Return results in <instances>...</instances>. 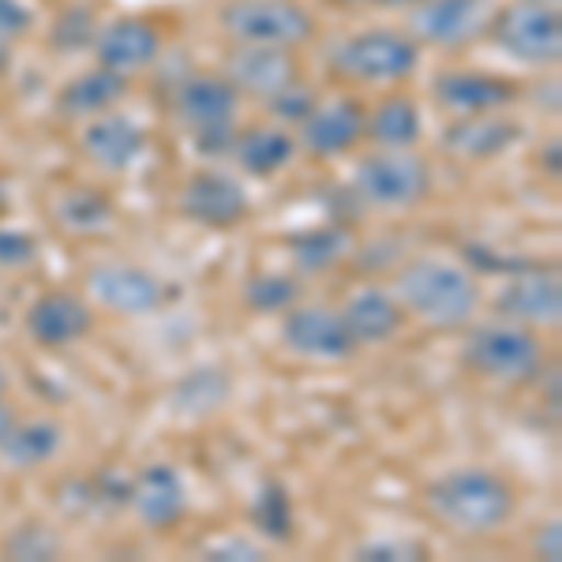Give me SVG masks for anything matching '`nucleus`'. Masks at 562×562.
<instances>
[{"label": "nucleus", "mask_w": 562, "mask_h": 562, "mask_svg": "<svg viewBox=\"0 0 562 562\" xmlns=\"http://www.w3.org/2000/svg\"><path fill=\"white\" fill-rule=\"evenodd\" d=\"M431 98L439 109H447L450 116H473V113H498L510 109L521 98V87L495 71H476V68H454L439 71L431 83Z\"/></svg>", "instance_id": "11"}, {"label": "nucleus", "mask_w": 562, "mask_h": 562, "mask_svg": "<svg viewBox=\"0 0 562 562\" xmlns=\"http://www.w3.org/2000/svg\"><path fill=\"white\" fill-rule=\"evenodd\" d=\"M532 555L543 559V562H559L562 559V525L559 521L540 525L537 537H532Z\"/></svg>", "instance_id": "41"}, {"label": "nucleus", "mask_w": 562, "mask_h": 562, "mask_svg": "<svg viewBox=\"0 0 562 562\" xmlns=\"http://www.w3.org/2000/svg\"><path fill=\"white\" fill-rule=\"evenodd\" d=\"M360 562H413V559H428V548L420 540L409 537H386V540H368L352 551Z\"/></svg>", "instance_id": "35"}, {"label": "nucleus", "mask_w": 562, "mask_h": 562, "mask_svg": "<svg viewBox=\"0 0 562 562\" xmlns=\"http://www.w3.org/2000/svg\"><path fill=\"white\" fill-rule=\"evenodd\" d=\"M38 259V240L23 229H0V270H20Z\"/></svg>", "instance_id": "36"}, {"label": "nucleus", "mask_w": 562, "mask_h": 562, "mask_svg": "<svg viewBox=\"0 0 562 562\" xmlns=\"http://www.w3.org/2000/svg\"><path fill=\"white\" fill-rule=\"evenodd\" d=\"M206 559H225V562H259L262 559V548L256 540L248 537H229L214 548H206Z\"/></svg>", "instance_id": "40"}, {"label": "nucleus", "mask_w": 562, "mask_h": 562, "mask_svg": "<svg viewBox=\"0 0 562 562\" xmlns=\"http://www.w3.org/2000/svg\"><path fill=\"white\" fill-rule=\"evenodd\" d=\"M296 154V139L278 124H259V128H248L244 135H237L233 143V158L248 177H274L293 161Z\"/></svg>", "instance_id": "26"}, {"label": "nucleus", "mask_w": 562, "mask_h": 562, "mask_svg": "<svg viewBox=\"0 0 562 562\" xmlns=\"http://www.w3.org/2000/svg\"><path fill=\"white\" fill-rule=\"evenodd\" d=\"M87 289L116 315H150L166 304V281L139 262H98L87 270Z\"/></svg>", "instance_id": "10"}, {"label": "nucleus", "mask_w": 562, "mask_h": 562, "mask_svg": "<svg viewBox=\"0 0 562 562\" xmlns=\"http://www.w3.org/2000/svg\"><path fill=\"white\" fill-rule=\"evenodd\" d=\"M281 315H285V319H281V341H285V349H293L296 357L334 364V360H349L352 352H357V341H352L338 307L301 304V307H285Z\"/></svg>", "instance_id": "9"}, {"label": "nucleus", "mask_w": 562, "mask_h": 562, "mask_svg": "<svg viewBox=\"0 0 562 562\" xmlns=\"http://www.w3.org/2000/svg\"><path fill=\"white\" fill-rule=\"evenodd\" d=\"M349 334L357 346H379L390 341L405 323V307L397 304V296L383 293V289H360L352 301L341 307Z\"/></svg>", "instance_id": "23"}, {"label": "nucleus", "mask_w": 562, "mask_h": 562, "mask_svg": "<svg viewBox=\"0 0 562 562\" xmlns=\"http://www.w3.org/2000/svg\"><path fill=\"white\" fill-rule=\"evenodd\" d=\"M135 518H139L154 532H169L180 518L188 514V487L173 465L166 461H154L132 480V495H128Z\"/></svg>", "instance_id": "18"}, {"label": "nucleus", "mask_w": 562, "mask_h": 562, "mask_svg": "<svg viewBox=\"0 0 562 562\" xmlns=\"http://www.w3.org/2000/svg\"><path fill=\"white\" fill-rule=\"evenodd\" d=\"M525 135V128L514 116L498 113H473V116H458L454 124L442 128V150L454 154V158L469 161H487L506 154Z\"/></svg>", "instance_id": "20"}, {"label": "nucleus", "mask_w": 562, "mask_h": 562, "mask_svg": "<svg viewBox=\"0 0 562 562\" xmlns=\"http://www.w3.org/2000/svg\"><path fill=\"white\" fill-rule=\"evenodd\" d=\"M424 506L442 529L458 537H492L518 510V492L492 469H450L424 487Z\"/></svg>", "instance_id": "1"}, {"label": "nucleus", "mask_w": 562, "mask_h": 562, "mask_svg": "<svg viewBox=\"0 0 562 562\" xmlns=\"http://www.w3.org/2000/svg\"><path fill=\"white\" fill-rule=\"evenodd\" d=\"M147 150V132L124 113H98L83 128V154L105 173H124Z\"/></svg>", "instance_id": "19"}, {"label": "nucleus", "mask_w": 562, "mask_h": 562, "mask_svg": "<svg viewBox=\"0 0 562 562\" xmlns=\"http://www.w3.org/2000/svg\"><path fill=\"white\" fill-rule=\"evenodd\" d=\"M180 214L206 229H233L248 217V192L237 177L206 169L180 188Z\"/></svg>", "instance_id": "13"}, {"label": "nucleus", "mask_w": 562, "mask_h": 562, "mask_svg": "<svg viewBox=\"0 0 562 562\" xmlns=\"http://www.w3.org/2000/svg\"><path fill=\"white\" fill-rule=\"evenodd\" d=\"M540 4H551V8H559V0H540Z\"/></svg>", "instance_id": "48"}, {"label": "nucleus", "mask_w": 562, "mask_h": 562, "mask_svg": "<svg viewBox=\"0 0 562 562\" xmlns=\"http://www.w3.org/2000/svg\"><path fill=\"white\" fill-rule=\"evenodd\" d=\"M420 65V45L413 34L394 31V26H368L349 38H341L326 57L334 79L352 87H383L409 79Z\"/></svg>", "instance_id": "3"}, {"label": "nucleus", "mask_w": 562, "mask_h": 562, "mask_svg": "<svg viewBox=\"0 0 562 562\" xmlns=\"http://www.w3.org/2000/svg\"><path fill=\"white\" fill-rule=\"evenodd\" d=\"M465 364L476 371L480 379L492 383H529L543 368V341L537 338L532 326L521 323H480L465 338Z\"/></svg>", "instance_id": "5"}, {"label": "nucleus", "mask_w": 562, "mask_h": 562, "mask_svg": "<svg viewBox=\"0 0 562 562\" xmlns=\"http://www.w3.org/2000/svg\"><path fill=\"white\" fill-rule=\"evenodd\" d=\"M98 34V12L90 4H68L65 12L49 26V45L53 53H79L90 49Z\"/></svg>", "instance_id": "31"}, {"label": "nucleus", "mask_w": 562, "mask_h": 562, "mask_svg": "<svg viewBox=\"0 0 562 562\" xmlns=\"http://www.w3.org/2000/svg\"><path fill=\"white\" fill-rule=\"evenodd\" d=\"M296 281L289 274H256L244 281V304L256 307V312H267V315H278L285 307L296 304Z\"/></svg>", "instance_id": "32"}, {"label": "nucleus", "mask_w": 562, "mask_h": 562, "mask_svg": "<svg viewBox=\"0 0 562 562\" xmlns=\"http://www.w3.org/2000/svg\"><path fill=\"white\" fill-rule=\"evenodd\" d=\"M484 34L495 42V49L529 68H555L562 57L559 8L540 4V0H510L495 8Z\"/></svg>", "instance_id": "4"}, {"label": "nucleus", "mask_w": 562, "mask_h": 562, "mask_svg": "<svg viewBox=\"0 0 562 562\" xmlns=\"http://www.w3.org/2000/svg\"><path fill=\"white\" fill-rule=\"evenodd\" d=\"M495 0H416L409 8V34L416 45L458 49L487 31Z\"/></svg>", "instance_id": "8"}, {"label": "nucleus", "mask_w": 562, "mask_h": 562, "mask_svg": "<svg viewBox=\"0 0 562 562\" xmlns=\"http://www.w3.org/2000/svg\"><path fill=\"white\" fill-rule=\"evenodd\" d=\"M495 307L503 312V319L532 326V330H537V326H559L562 319L559 274L543 267V262H532V267L510 274V285L498 293Z\"/></svg>", "instance_id": "12"}, {"label": "nucleus", "mask_w": 562, "mask_h": 562, "mask_svg": "<svg viewBox=\"0 0 562 562\" xmlns=\"http://www.w3.org/2000/svg\"><path fill=\"white\" fill-rule=\"evenodd\" d=\"M397 304L431 330L469 326L480 307V285L465 267L447 259H413L397 270Z\"/></svg>", "instance_id": "2"}, {"label": "nucleus", "mask_w": 562, "mask_h": 562, "mask_svg": "<svg viewBox=\"0 0 562 562\" xmlns=\"http://www.w3.org/2000/svg\"><path fill=\"white\" fill-rule=\"evenodd\" d=\"M465 262L476 270H487V274H518V270L532 267V259H510V256H498V251L484 248V244H469L465 248Z\"/></svg>", "instance_id": "38"}, {"label": "nucleus", "mask_w": 562, "mask_h": 562, "mask_svg": "<svg viewBox=\"0 0 562 562\" xmlns=\"http://www.w3.org/2000/svg\"><path fill=\"white\" fill-rule=\"evenodd\" d=\"M424 132L420 109L409 94H386L375 109H368L364 139L379 150H413Z\"/></svg>", "instance_id": "25"}, {"label": "nucleus", "mask_w": 562, "mask_h": 562, "mask_svg": "<svg viewBox=\"0 0 562 562\" xmlns=\"http://www.w3.org/2000/svg\"><path fill=\"white\" fill-rule=\"evenodd\" d=\"M34 8L26 0H0V42H15L34 31Z\"/></svg>", "instance_id": "37"}, {"label": "nucleus", "mask_w": 562, "mask_h": 562, "mask_svg": "<svg viewBox=\"0 0 562 562\" xmlns=\"http://www.w3.org/2000/svg\"><path fill=\"white\" fill-rule=\"evenodd\" d=\"M217 26L237 45H278L296 49L315 38V15L301 0H225Z\"/></svg>", "instance_id": "6"}, {"label": "nucleus", "mask_w": 562, "mask_h": 562, "mask_svg": "<svg viewBox=\"0 0 562 562\" xmlns=\"http://www.w3.org/2000/svg\"><path fill=\"white\" fill-rule=\"evenodd\" d=\"M4 555L12 559H23V562H34V559H57L60 555V540L49 525L42 521H31L23 529H15L12 537L4 540Z\"/></svg>", "instance_id": "33"}, {"label": "nucleus", "mask_w": 562, "mask_h": 562, "mask_svg": "<svg viewBox=\"0 0 562 562\" xmlns=\"http://www.w3.org/2000/svg\"><path fill=\"white\" fill-rule=\"evenodd\" d=\"M352 192L379 211H409L431 192V169L413 150H379L357 161Z\"/></svg>", "instance_id": "7"}, {"label": "nucleus", "mask_w": 562, "mask_h": 562, "mask_svg": "<svg viewBox=\"0 0 562 562\" xmlns=\"http://www.w3.org/2000/svg\"><path fill=\"white\" fill-rule=\"evenodd\" d=\"M60 229L76 233V237H90V233H102L113 222V199L105 192H98L94 184H76L53 206Z\"/></svg>", "instance_id": "29"}, {"label": "nucleus", "mask_w": 562, "mask_h": 562, "mask_svg": "<svg viewBox=\"0 0 562 562\" xmlns=\"http://www.w3.org/2000/svg\"><path fill=\"white\" fill-rule=\"evenodd\" d=\"M225 79L240 90V98L251 94L267 102L281 87L301 79V65H296L293 49H278V45H237L229 65H225Z\"/></svg>", "instance_id": "17"}, {"label": "nucleus", "mask_w": 562, "mask_h": 562, "mask_svg": "<svg viewBox=\"0 0 562 562\" xmlns=\"http://www.w3.org/2000/svg\"><path fill=\"white\" fill-rule=\"evenodd\" d=\"M60 447H65V428L57 420H15L0 439V461L15 473H31V469L57 458Z\"/></svg>", "instance_id": "24"}, {"label": "nucleus", "mask_w": 562, "mask_h": 562, "mask_svg": "<svg viewBox=\"0 0 562 562\" xmlns=\"http://www.w3.org/2000/svg\"><path fill=\"white\" fill-rule=\"evenodd\" d=\"M12 68V49H8V42H0V76Z\"/></svg>", "instance_id": "45"}, {"label": "nucleus", "mask_w": 562, "mask_h": 562, "mask_svg": "<svg viewBox=\"0 0 562 562\" xmlns=\"http://www.w3.org/2000/svg\"><path fill=\"white\" fill-rule=\"evenodd\" d=\"M251 525L262 540H274V543H289L293 540V498H289L285 484L278 480H267L259 487L256 498H251V510H248Z\"/></svg>", "instance_id": "30"}, {"label": "nucleus", "mask_w": 562, "mask_h": 562, "mask_svg": "<svg viewBox=\"0 0 562 562\" xmlns=\"http://www.w3.org/2000/svg\"><path fill=\"white\" fill-rule=\"evenodd\" d=\"M371 4L390 8V12H409V8L416 4V0H371Z\"/></svg>", "instance_id": "44"}, {"label": "nucleus", "mask_w": 562, "mask_h": 562, "mask_svg": "<svg viewBox=\"0 0 562 562\" xmlns=\"http://www.w3.org/2000/svg\"><path fill=\"white\" fill-rule=\"evenodd\" d=\"M90 49H94L102 68L135 76V71L150 68L161 57V31L150 20H139V15H121V20L98 26Z\"/></svg>", "instance_id": "15"}, {"label": "nucleus", "mask_w": 562, "mask_h": 562, "mask_svg": "<svg viewBox=\"0 0 562 562\" xmlns=\"http://www.w3.org/2000/svg\"><path fill=\"white\" fill-rule=\"evenodd\" d=\"M124 94H128V76L98 65L90 71H79L76 79H68V83L60 87L53 109H57V116H65V121H90V116H98V113H109Z\"/></svg>", "instance_id": "22"}, {"label": "nucleus", "mask_w": 562, "mask_h": 562, "mask_svg": "<svg viewBox=\"0 0 562 562\" xmlns=\"http://www.w3.org/2000/svg\"><path fill=\"white\" fill-rule=\"evenodd\" d=\"M4 390H8V371H4V364H0V397H4Z\"/></svg>", "instance_id": "46"}, {"label": "nucleus", "mask_w": 562, "mask_h": 562, "mask_svg": "<svg viewBox=\"0 0 562 562\" xmlns=\"http://www.w3.org/2000/svg\"><path fill=\"white\" fill-rule=\"evenodd\" d=\"M559 150H562V143H559V139H551V143H548V150H543V173H551V177H559V173H562Z\"/></svg>", "instance_id": "42"}, {"label": "nucleus", "mask_w": 562, "mask_h": 562, "mask_svg": "<svg viewBox=\"0 0 562 562\" xmlns=\"http://www.w3.org/2000/svg\"><path fill=\"white\" fill-rule=\"evenodd\" d=\"M352 251V233L346 225H315L289 237V256L301 274H326Z\"/></svg>", "instance_id": "28"}, {"label": "nucleus", "mask_w": 562, "mask_h": 562, "mask_svg": "<svg viewBox=\"0 0 562 562\" xmlns=\"http://www.w3.org/2000/svg\"><path fill=\"white\" fill-rule=\"evenodd\" d=\"M12 424H15L12 405H8L4 397H0V439H4V435H8V428H12Z\"/></svg>", "instance_id": "43"}, {"label": "nucleus", "mask_w": 562, "mask_h": 562, "mask_svg": "<svg viewBox=\"0 0 562 562\" xmlns=\"http://www.w3.org/2000/svg\"><path fill=\"white\" fill-rule=\"evenodd\" d=\"M90 326H94V307L76 293H45L26 307V334L45 349L87 338Z\"/></svg>", "instance_id": "21"}, {"label": "nucleus", "mask_w": 562, "mask_h": 562, "mask_svg": "<svg viewBox=\"0 0 562 562\" xmlns=\"http://www.w3.org/2000/svg\"><path fill=\"white\" fill-rule=\"evenodd\" d=\"M326 4H341V8H349V4H364V0H326Z\"/></svg>", "instance_id": "47"}, {"label": "nucleus", "mask_w": 562, "mask_h": 562, "mask_svg": "<svg viewBox=\"0 0 562 562\" xmlns=\"http://www.w3.org/2000/svg\"><path fill=\"white\" fill-rule=\"evenodd\" d=\"M368 105L360 98H330L301 124V147L315 158H341L364 139Z\"/></svg>", "instance_id": "14"}, {"label": "nucleus", "mask_w": 562, "mask_h": 562, "mask_svg": "<svg viewBox=\"0 0 562 562\" xmlns=\"http://www.w3.org/2000/svg\"><path fill=\"white\" fill-rule=\"evenodd\" d=\"M233 394V379L225 368H195L188 371V375H180V383L173 386V394H169V405H173L177 416H188V420H203V416H211L222 409L225 402H229Z\"/></svg>", "instance_id": "27"}, {"label": "nucleus", "mask_w": 562, "mask_h": 562, "mask_svg": "<svg viewBox=\"0 0 562 562\" xmlns=\"http://www.w3.org/2000/svg\"><path fill=\"white\" fill-rule=\"evenodd\" d=\"M233 143H237V132H233V121H229V124H211V128H199L192 147L203 154V158H225V154H233Z\"/></svg>", "instance_id": "39"}, {"label": "nucleus", "mask_w": 562, "mask_h": 562, "mask_svg": "<svg viewBox=\"0 0 562 562\" xmlns=\"http://www.w3.org/2000/svg\"><path fill=\"white\" fill-rule=\"evenodd\" d=\"M240 90L225 79V71H192L173 90V113L184 128H211V124L237 121Z\"/></svg>", "instance_id": "16"}, {"label": "nucleus", "mask_w": 562, "mask_h": 562, "mask_svg": "<svg viewBox=\"0 0 562 562\" xmlns=\"http://www.w3.org/2000/svg\"><path fill=\"white\" fill-rule=\"evenodd\" d=\"M315 105H319V94H315L304 79H296V83L281 87L278 94L267 98V113L274 116V121H285V124H304Z\"/></svg>", "instance_id": "34"}]
</instances>
